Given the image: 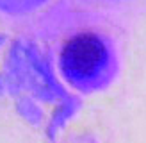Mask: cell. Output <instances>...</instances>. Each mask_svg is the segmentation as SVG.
<instances>
[{"mask_svg": "<svg viewBox=\"0 0 146 143\" xmlns=\"http://www.w3.org/2000/svg\"><path fill=\"white\" fill-rule=\"evenodd\" d=\"M107 47L94 32H78L64 43L61 66L73 81H89L105 66Z\"/></svg>", "mask_w": 146, "mask_h": 143, "instance_id": "obj_1", "label": "cell"}]
</instances>
